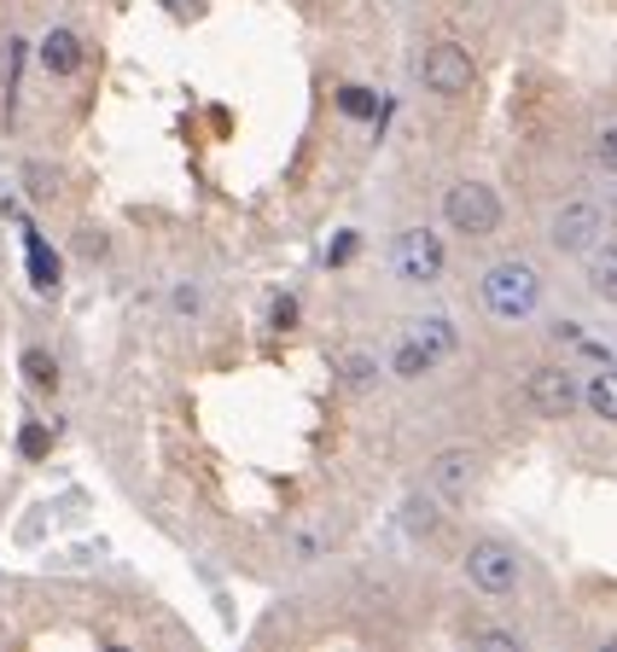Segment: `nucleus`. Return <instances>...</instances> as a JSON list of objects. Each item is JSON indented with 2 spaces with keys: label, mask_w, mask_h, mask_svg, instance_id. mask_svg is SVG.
I'll use <instances>...</instances> for the list:
<instances>
[{
  "label": "nucleus",
  "mask_w": 617,
  "mask_h": 652,
  "mask_svg": "<svg viewBox=\"0 0 617 652\" xmlns=\"http://www.w3.org/2000/svg\"><path fill=\"white\" fill-rule=\"evenodd\" d=\"M425 478L443 502H460V495H472V484H478V455L472 449H443V455H431Z\"/></svg>",
  "instance_id": "obj_8"
},
{
  "label": "nucleus",
  "mask_w": 617,
  "mask_h": 652,
  "mask_svg": "<svg viewBox=\"0 0 617 652\" xmlns=\"http://www.w3.org/2000/svg\"><path fill=\"white\" fill-rule=\"evenodd\" d=\"M23 181H30V198H47V193H53V175H47L41 164H30V169H23Z\"/></svg>",
  "instance_id": "obj_24"
},
{
  "label": "nucleus",
  "mask_w": 617,
  "mask_h": 652,
  "mask_svg": "<svg viewBox=\"0 0 617 652\" xmlns=\"http://www.w3.org/2000/svg\"><path fill=\"white\" fill-rule=\"evenodd\" d=\"M76 251H82L88 263H99V256L111 251V240H106V233H99V227H82V240H76Z\"/></svg>",
  "instance_id": "obj_21"
},
{
  "label": "nucleus",
  "mask_w": 617,
  "mask_h": 652,
  "mask_svg": "<svg viewBox=\"0 0 617 652\" xmlns=\"http://www.w3.org/2000/svg\"><path fill=\"white\" fill-rule=\"evenodd\" d=\"M18 368H23V379H30L36 390H59V361L53 356H47V350H23V361H18Z\"/></svg>",
  "instance_id": "obj_14"
},
{
  "label": "nucleus",
  "mask_w": 617,
  "mask_h": 652,
  "mask_svg": "<svg viewBox=\"0 0 617 652\" xmlns=\"http://www.w3.org/2000/svg\"><path fill=\"white\" fill-rule=\"evenodd\" d=\"M588 292L600 303H617V240H600L588 251Z\"/></svg>",
  "instance_id": "obj_11"
},
{
  "label": "nucleus",
  "mask_w": 617,
  "mask_h": 652,
  "mask_svg": "<svg viewBox=\"0 0 617 652\" xmlns=\"http://www.w3.org/2000/svg\"><path fill=\"white\" fill-rule=\"evenodd\" d=\"M18 449H23V455H30V460H36V455H47V449H53V437H47V426H23V437H18Z\"/></svg>",
  "instance_id": "obj_20"
},
{
  "label": "nucleus",
  "mask_w": 617,
  "mask_h": 652,
  "mask_svg": "<svg viewBox=\"0 0 617 652\" xmlns=\"http://www.w3.org/2000/svg\"><path fill=\"white\" fill-rule=\"evenodd\" d=\"M472 646H496V652H519L525 641L507 635V630H472Z\"/></svg>",
  "instance_id": "obj_19"
},
{
  "label": "nucleus",
  "mask_w": 617,
  "mask_h": 652,
  "mask_svg": "<svg viewBox=\"0 0 617 652\" xmlns=\"http://www.w3.org/2000/svg\"><path fill=\"white\" fill-rule=\"evenodd\" d=\"M297 327V298H274V332H292Z\"/></svg>",
  "instance_id": "obj_23"
},
{
  "label": "nucleus",
  "mask_w": 617,
  "mask_h": 652,
  "mask_svg": "<svg viewBox=\"0 0 617 652\" xmlns=\"http://www.w3.org/2000/svg\"><path fill=\"white\" fill-rule=\"evenodd\" d=\"M595 158H600V169H611V175H617V123H611V128H600Z\"/></svg>",
  "instance_id": "obj_22"
},
{
  "label": "nucleus",
  "mask_w": 617,
  "mask_h": 652,
  "mask_svg": "<svg viewBox=\"0 0 617 652\" xmlns=\"http://www.w3.org/2000/svg\"><path fill=\"white\" fill-rule=\"evenodd\" d=\"M525 402L542 413V420H571L577 402H582V385L571 368H536L525 379Z\"/></svg>",
  "instance_id": "obj_7"
},
{
  "label": "nucleus",
  "mask_w": 617,
  "mask_h": 652,
  "mask_svg": "<svg viewBox=\"0 0 617 652\" xmlns=\"http://www.w3.org/2000/svg\"><path fill=\"white\" fill-rule=\"evenodd\" d=\"M467 583L478 588V594H512L519 588V547L512 542H501V536H478L472 547H467Z\"/></svg>",
  "instance_id": "obj_4"
},
{
  "label": "nucleus",
  "mask_w": 617,
  "mask_h": 652,
  "mask_svg": "<svg viewBox=\"0 0 617 652\" xmlns=\"http://www.w3.org/2000/svg\"><path fill=\"white\" fill-rule=\"evenodd\" d=\"M350 256H355V233H344V240L332 245V263H350Z\"/></svg>",
  "instance_id": "obj_25"
},
{
  "label": "nucleus",
  "mask_w": 617,
  "mask_h": 652,
  "mask_svg": "<svg viewBox=\"0 0 617 652\" xmlns=\"http://www.w3.org/2000/svg\"><path fill=\"white\" fill-rule=\"evenodd\" d=\"M169 7H175V12H193V7H198V0H169Z\"/></svg>",
  "instance_id": "obj_26"
},
{
  "label": "nucleus",
  "mask_w": 617,
  "mask_h": 652,
  "mask_svg": "<svg viewBox=\"0 0 617 652\" xmlns=\"http://www.w3.org/2000/svg\"><path fill=\"white\" fill-rule=\"evenodd\" d=\"M408 338L443 368V361L460 350V332H454V321H443V315H420V321H408Z\"/></svg>",
  "instance_id": "obj_9"
},
{
  "label": "nucleus",
  "mask_w": 617,
  "mask_h": 652,
  "mask_svg": "<svg viewBox=\"0 0 617 652\" xmlns=\"http://www.w3.org/2000/svg\"><path fill=\"white\" fill-rule=\"evenodd\" d=\"M431 368H437V361H431V356L414 344V338H402L396 356H391V373H396V379H425Z\"/></svg>",
  "instance_id": "obj_15"
},
{
  "label": "nucleus",
  "mask_w": 617,
  "mask_h": 652,
  "mask_svg": "<svg viewBox=\"0 0 617 652\" xmlns=\"http://www.w3.org/2000/svg\"><path fill=\"white\" fill-rule=\"evenodd\" d=\"M582 402L595 408V420H611L617 426V368H606V373H595L582 385Z\"/></svg>",
  "instance_id": "obj_13"
},
{
  "label": "nucleus",
  "mask_w": 617,
  "mask_h": 652,
  "mask_svg": "<svg viewBox=\"0 0 617 652\" xmlns=\"http://www.w3.org/2000/svg\"><path fill=\"white\" fill-rule=\"evenodd\" d=\"M443 240H437L431 227H402L396 233V245H391V269L402 285H431V280H443Z\"/></svg>",
  "instance_id": "obj_6"
},
{
  "label": "nucleus",
  "mask_w": 617,
  "mask_h": 652,
  "mask_svg": "<svg viewBox=\"0 0 617 652\" xmlns=\"http://www.w3.org/2000/svg\"><path fill=\"white\" fill-rule=\"evenodd\" d=\"M23 251H30V285H36L41 298H53V292H59V256L47 251V240H41L36 227L23 233Z\"/></svg>",
  "instance_id": "obj_12"
},
{
  "label": "nucleus",
  "mask_w": 617,
  "mask_h": 652,
  "mask_svg": "<svg viewBox=\"0 0 617 652\" xmlns=\"http://www.w3.org/2000/svg\"><path fill=\"white\" fill-rule=\"evenodd\" d=\"M443 222L454 233H467V240H490L501 227V198L496 187H483V181H454L443 193Z\"/></svg>",
  "instance_id": "obj_3"
},
{
  "label": "nucleus",
  "mask_w": 617,
  "mask_h": 652,
  "mask_svg": "<svg viewBox=\"0 0 617 652\" xmlns=\"http://www.w3.org/2000/svg\"><path fill=\"white\" fill-rule=\"evenodd\" d=\"M483 309L496 321H530L542 309V274H536L525 256H507V263H490L483 269Z\"/></svg>",
  "instance_id": "obj_1"
},
{
  "label": "nucleus",
  "mask_w": 617,
  "mask_h": 652,
  "mask_svg": "<svg viewBox=\"0 0 617 652\" xmlns=\"http://www.w3.org/2000/svg\"><path fill=\"white\" fill-rule=\"evenodd\" d=\"M600 240H611V222H606V211L595 198H571L548 216V245L559 256H588Z\"/></svg>",
  "instance_id": "obj_2"
},
{
  "label": "nucleus",
  "mask_w": 617,
  "mask_h": 652,
  "mask_svg": "<svg viewBox=\"0 0 617 652\" xmlns=\"http://www.w3.org/2000/svg\"><path fill=\"white\" fill-rule=\"evenodd\" d=\"M437 525H443V513H437V502H420V495H414V502H408V531H437Z\"/></svg>",
  "instance_id": "obj_17"
},
{
  "label": "nucleus",
  "mask_w": 617,
  "mask_h": 652,
  "mask_svg": "<svg viewBox=\"0 0 617 652\" xmlns=\"http://www.w3.org/2000/svg\"><path fill=\"white\" fill-rule=\"evenodd\" d=\"M373 373H379V368H373V361H368V356H344V385H355V390H368V385H373Z\"/></svg>",
  "instance_id": "obj_18"
},
{
  "label": "nucleus",
  "mask_w": 617,
  "mask_h": 652,
  "mask_svg": "<svg viewBox=\"0 0 617 652\" xmlns=\"http://www.w3.org/2000/svg\"><path fill=\"white\" fill-rule=\"evenodd\" d=\"M41 70L47 76H76L82 70V36L76 30H53L41 41Z\"/></svg>",
  "instance_id": "obj_10"
},
{
  "label": "nucleus",
  "mask_w": 617,
  "mask_h": 652,
  "mask_svg": "<svg viewBox=\"0 0 617 652\" xmlns=\"http://www.w3.org/2000/svg\"><path fill=\"white\" fill-rule=\"evenodd\" d=\"M420 82H425L437 99H460V94H472L478 65H472V53H467L460 41H431L425 59H420Z\"/></svg>",
  "instance_id": "obj_5"
},
{
  "label": "nucleus",
  "mask_w": 617,
  "mask_h": 652,
  "mask_svg": "<svg viewBox=\"0 0 617 652\" xmlns=\"http://www.w3.org/2000/svg\"><path fill=\"white\" fill-rule=\"evenodd\" d=\"M339 111H344V117H355V123H373V117H379V99H373L368 88H355V82H350V88H339Z\"/></svg>",
  "instance_id": "obj_16"
}]
</instances>
